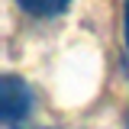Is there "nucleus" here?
Here are the masks:
<instances>
[{
    "mask_svg": "<svg viewBox=\"0 0 129 129\" xmlns=\"http://www.w3.org/2000/svg\"><path fill=\"white\" fill-rule=\"evenodd\" d=\"M32 113V90L16 74H3L0 81V116L7 126H19Z\"/></svg>",
    "mask_w": 129,
    "mask_h": 129,
    "instance_id": "1",
    "label": "nucleus"
},
{
    "mask_svg": "<svg viewBox=\"0 0 129 129\" xmlns=\"http://www.w3.org/2000/svg\"><path fill=\"white\" fill-rule=\"evenodd\" d=\"M13 3L29 16H58L71 7V0H13Z\"/></svg>",
    "mask_w": 129,
    "mask_h": 129,
    "instance_id": "2",
    "label": "nucleus"
},
{
    "mask_svg": "<svg viewBox=\"0 0 129 129\" xmlns=\"http://www.w3.org/2000/svg\"><path fill=\"white\" fill-rule=\"evenodd\" d=\"M123 32H126V48H129V0L123 3Z\"/></svg>",
    "mask_w": 129,
    "mask_h": 129,
    "instance_id": "3",
    "label": "nucleus"
},
{
    "mask_svg": "<svg viewBox=\"0 0 129 129\" xmlns=\"http://www.w3.org/2000/svg\"><path fill=\"white\" fill-rule=\"evenodd\" d=\"M13 129H32V126H13Z\"/></svg>",
    "mask_w": 129,
    "mask_h": 129,
    "instance_id": "4",
    "label": "nucleus"
}]
</instances>
